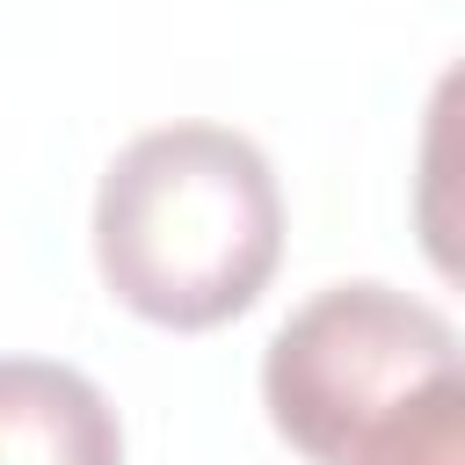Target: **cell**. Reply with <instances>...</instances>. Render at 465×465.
<instances>
[{"label":"cell","mask_w":465,"mask_h":465,"mask_svg":"<svg viewBox=\"0 0 465 465\" xmlns=\"http://www.w3.org/2000/svg\"><path fill=\"white\" fill-rule=\"evenodd\" d=\"M283 262V189L225 124L138 131L94 189V269L153 327L240 320Z\"/></svg>","instance_id":"1"},{"label":"cell","mask_w":465,"mask_h":465,"mask_svg":"<svg viewBox=\"0 0 465 465\" xmlns=\"http://www.w3.org/2000/svg\"><path fill=\"white\" fill-rule=\"evenodd\" d=\"M262 407L312 465H465L458 327L378 276L327 283L269 334Z\"/></svg>","instance_id":"2"},{"label":"cell","mask_w":465,"mask_h":465,"mask_svg":"<svg viewBox=\"0 0 465 465\" xmlns=\"http://www.w3.org/2000/svg\"><path fill=\"white\" fill-rule=\"evenodd\" d=\"M0 465H124L109 392L51 356H0Z\"/></svg>","instance_id":"3"}]
</instances>
